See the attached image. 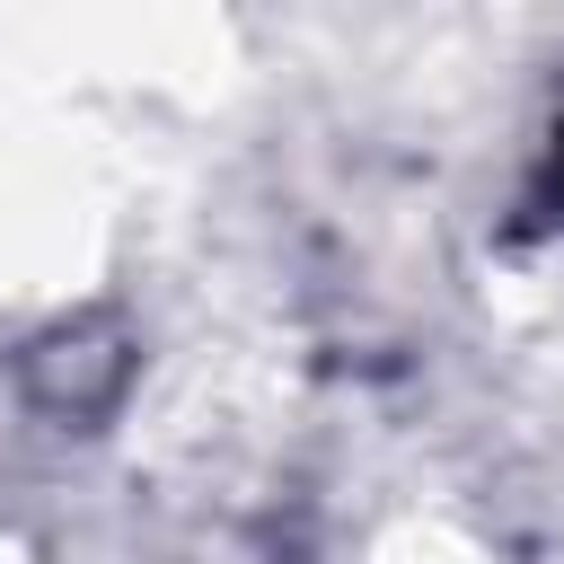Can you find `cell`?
I'll return each mask as SVG.
<instances>
[{"mask_svg":"<svg viewBox=\"0 0 564 564\" xmlns=\"http://www.w3.org/2000/svg\"><path fill=\"white\" fill-rule=\"evenodd\" d=\"M132 388V335L97 308V317H62L18 352V397L44 423H106Z\"/></svg>","mask_w":564,"mask_h":564,"instance_id":"obj_1","label":"cell"}]
</instances>
